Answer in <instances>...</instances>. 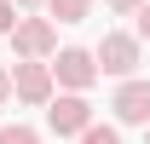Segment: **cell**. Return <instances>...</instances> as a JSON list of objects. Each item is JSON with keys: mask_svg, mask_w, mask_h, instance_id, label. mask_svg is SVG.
I'll return each mask as SVG.
<instances>
[{"mask_svg": "<svg viewBox=\"0 0 150 144\" xmlns=\"http://www.w3.org/2000/svg\"><path fill=\"white\" fill-rule=\"evenodd\" d=\"M98 75H133L139 69V40L133 35H104L98 40V52H93Z\"/></svg>", "mask_w": 150, "mask_h": 144, "instance_id": "6da1fadb", "label": "cell"}, {"mask_svg": "<svg viewBox=\"0 0 150 144\" xmlns=\"http://www.w3.org/2000/svg\"><path fill=\"white\" fill-rule=\"evenodd\" d=\"M46 121H52L58 138H64V133H87V127H93V104H87L81 92H64V98H52Z\"/></svg>", "mask_w": 150, "mask_h": 144, "instance_id": "7a4b0ae2", "label": "cell"}, {"mask_svg": "<svg viewBox=\"0 0 150 144\" xmlns=\"http://www.w3.org/2000/svg\"><path fill=\"white\" fill-rule=\"evenodd\" d=\"M52 81H64V87H75V92H87V87L98 81L93 52H81V46H64V52H58V64H52Z\"/></svg>", "mask_w": 150, "mask_h": 144, "instance_id": "3957f363", "label": "cell"}, {"mask_svg": "<svg viewBox=\"0 0 150 144\" xmlns=\"http://www.w3.org/2000/svg\"><path fill=\"white\" fill-rule=\"evenodd\" d=\"M12 46H18L29 64H35V58H46V52L58 46V29H52V18H23L18 29H12Z\"/></svg>", "mask_w": 150, "mask_h": 144, "instance_id": "277c9868", "label": "cell"}, {"mask_svg": "<svg viewBox=\"0 0 150 144\" xmlns=\"http://www.w3.org/2000/svg\"><path fill=\"white\" fill-rule=\"evenodd\" d=\"M12 92H18L23 104H52V64H18Z\"/></svg>", "mask_w": 150, "mask_h": 144, "instance_id": "5b68a950", "label": "cell"}, {"mask_svg": "<svg viewBox=\"0 0 150 144\" xmlns=\"http://www.w3.org/2000/svg\"><path fill=\"white\" fill-rule=\"evenodd\" d=\"M110 109H115L127 127H150V81H127V87L115 92Z\"/></svg>", "mask_w": 150, "mask_h": 144, "instance_id": "8992f818", "label": "cell"}, {"mask_svg": "<svg viewBox=\"0 0 150 144\" xmlns=\"http://www.w3.org/2000/svg\"><path fill=\"white\" fill-rule=\"evenodd\" d=\"M46 12H52L58 23H81L87 12H93V0H46Z\"/></svg>", "mask_w": 150, "mask_h": 144, "instance_id": "52a82bcc", "label": "cell"}, {"mask_svg": "<svg viewBox=\"0 0 150 144\" xmlns=\"http://www.w3.org/2000/svg\"><path fill=\"white\" fill-rule=\"evenodd\" d=\"M0 144H40V138H35V127L12 121V127H0Z\"/></svg>", "mask_w": 150, "mask_h": 144, "instance_id": "ba28073f", "label": "cell"}, {"mask_svg": "<svg viewBox=\"0 0 150 144\" xmlns=\"http://www.w3.org/2000/svg\"><path fill=\"white\" fill-rule=\"evenodd\" d=\"M81 144H121V133H115V127H87V133H81Z\"/></svg>", "mask_w": 150, "mask_h": 144, "instance_id": "9c48e42d", "label": "cell"}, {"mask_svg": "<svg viewBox=\"0 0 150 144\" xmlns=\"http://www.w3.org/2000/svg\"><path fill=\"white\" fill-rule=\"evenodd\" d=\"M18 23H23V18H18V6H12V0H0V35H12Z\"/></svg>", "mask_w": 150, "mask_h": 144, "instance_id": "30bf717a", "label": "cell"}, {"mask_svg": "<svg viewBox=\"0 0 150 144\" xmlns=\"http://www.w3.org/2000/svg\"><path fill=\"white\" fill-rule=\"evenodd\" d=\"M139 35L150 40V0H144V6H139Z\"/></svg>", "mask_w": 150, "mask_h": 144, "instance_id": "8fae6325", "label": "cell"}, {"mask_svg": "<svg viewBox=\"0 0 150 144\" xmlns=\"http://www.w3.org/2000/svg\"><path fill=\"white\" fill-rule=\"evenodd\" d=\"M115 12H139V6H144V0H110Z\"/></svg>", "mask_w": 150, "mask_h": 144, "instance_id": "7c38bea8", "label": "cell"}, {"mask_svg": "<svg viewBox=\"0 0 150 144\" xmlns=\"http://www.w3.org/2000/svg\"><path fill=\"white\" fill-rule=\"evenodd\" d=\"M6 98H12V75L0 69V104H6Z\"/></svg>", "mask_w": 150, "mask_h": 144, "instance_id": "4fadbf2b", "label": "cell"}, {"mask_svg": "<svg viewBox=\"0 0 150 144\" xmlns=\"http://www.w3.org/2000/svg\"><path fill=\"white\" fill-rule=\"evenodd\" d=\"M12 6H35V0H12Z\"/></svg>", "mask_w": 150, "mask_h": 144, "instance_id": "5bb4252c", "label": "cell"}, {"mask_svg": "<svg viewBox=\"0 0 150 144\" xmlns=\"http://www.w3.org/2000/svg\"><path fill=\"white\" fill-rule=\"evenodd\" d=\"M144 144H150V133H144Z\"/></svg>", "mask_w": 150, "mask_h": 144, "instance_id": "9a60e30c", "label": "cell"}]
</instances>
